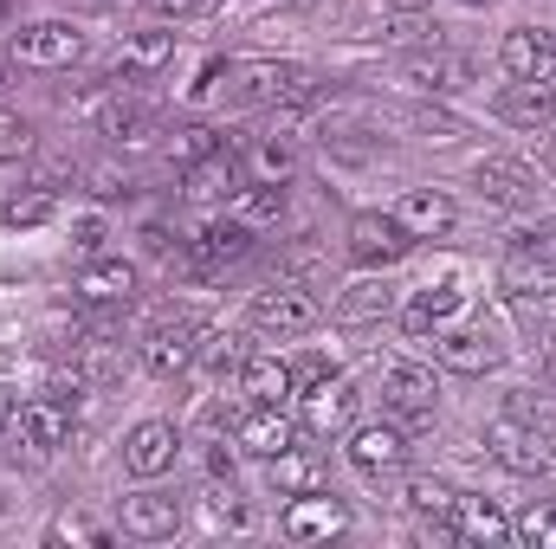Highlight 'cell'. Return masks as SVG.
Instances as JSON below:
<instances>
[{
    "label": "cell",
    "mask_w": 556,
    "mask_h": 549,
    "mask_svg": "<svg viewBox=\"0 0 556 549\" xmlns=\"http://www.w3.org/2000/svg\"><path fill=\"white\" fill-rule=\"evenodd\" d=\"M227 91L240 104H304L317 91V78L291 59H240V65H227Z\"/></svg>",
    "instance_id": "6da1fadb"
},
{
    "label": "cell",
    "mask_w": 556,
    "mask_h": 549,
    "mask_svg": "<svg viewBox=\"0 0 556 549\" xmlns=\"http://www.w3.org/2000/svg\"><path fill=\"white\" fill-rule=\"evenodd\" d=\"M317 317H324V304L298 278H278L266 291H253V304H247V323L260 336H304V330H317Z\"/></svg>",
    "instance_id": "7a4b0ae2"
},
{
    "label": "cell",
    "mask_w": 556,
    "mask_h": 549,
    "mask_svg": "<svg viewBox=\"0 0 556 549\" xmlns=\"http://www.w3.org/2000/svg\"><path fill=\"white\" fill-rule=\"evenodd\" d=\"M343 246H350V259H356L363 272H389V266H402V259L415 253V233H408L395 214H356Z\"/></svg>",
    "instance_id": "3957f363"
},
{
    "label": "cell",
    "mask_w": 556,
    "mask_h": 549,
    "mask_svg": "<svg viewBox=\"0 0 556 549\" xmlns=\"http://www.w3.org/2000/svg\"><path fill=\"white\" fill-rule=\"evenodd\" d=\"M433 343V362L440 369H459V375H485V369H498L505 362V343L485 330V323H440V330H427Z\"/></svg>",
    "instance_id": "277c9868"
},
{
    "label": "cell",
    "mask_w": 556,
    "mask_h": 549,
    "mask_svg": "<svg viewBox=\"0 0 556 549\" xmlns=\"http://www.w3.org/2000/svg\"><path fill=\"white\" fill-rule=\"evenodd\" d=\"M253 253V227L240 220V214H227V220H207L194 240H188V272L194 278H220L227 266H240Z\"/></svg>",
    "instance_id": "5b68a950"
},
{
    "label": "cell",
    "mask_w": 556,
    "mask_h": 549,
    "mask_svg": "<svg viewBox=\"0 0 556 549\" xmlns=\"http://www.w3.org/2000/svg\"><path fill=\"white\" fill-rule=\"evenodd\" d=\"M382 408L395 413V420H433L440 408V382H433V369H420V362H382Z\"/></svg>",
    "instance_id": "8992f818"
},
{
    "label": "cell",
    "mask_w": 556,
    "mask_h": 549,
    "mask_svg": "<svg viewBox=\"0 0 556 549\" xmlns=\"http://www.w3.org/2000/svg\"><path fill=\"white\" fill-rule=\"evenodd\" d=\"M194 349H201V323H188V317H162V323H149V336H142V369L168 382V375L194 369Z\"/></svg>",
    "instance_id": "52a82bcc"
},
{
    "label": "cell",
    "mask_w": 556,
    "mask_h": 549,
    "mask_svg": "<svg viewBox=\"0 0 556 549\" xmlns=\"http://www.w3.org/2000/svg\"><path fill=\"white\" fill-rule=\"evenodd\" d=\"M298 439H304V426L285 408H266V401H253V408L233 420V446L253 452V459H278V452H291Z\"/></svg>",
    "instance_id": "ba28073f"
},
{
    "label": "cell",
    "mask_w": 556,
    "mask_h": 549,
    "mask_svg": "<svg viewBox=\"0 0 556 549\" xmlns=\"http://www.w3.org/2000/svg\"><path fill=\"white\" fill-rule=\"evenodd\" d=\"M498 65L518 85H556V33H544V26H511L505 46H498Z\"/></svg>",
    "instance_id": "9c48e42d"
},
{
    "label": "cell",
    "mask_w": 556,
    "mask_h": 549,
    "mask_svg": "<svg viewBox=\"0 0 556 549\" xmlns=\"http://www.w3.org/2000/svg\"><path fill=\"white\" fill-rule=\"evenodd\" d=\"M13 52L26 65H72V59H85V26L78 20H33L13 33Z\"/></svg>",
    "instance_id": "30bf717a"
},
{
    "label": "cell",
    "mask_w": 556,
    "mask_h": 549,
    "mask_svg": "<svg viewBox=\"0 0 556 549\" xmlns=\"http://www.w3.org/2000/svg\"><path fill=\"white\" fill-rule=\"evenodd\" d=\"M343 452H350V465H356L363 478H382V472H402V465H408V433L389 426V420H376V426H356Z\"/></svg>",
    "instance_id": "8fae6325"
},
{
    "label": "cell",
    "mask_w": 556,
    "mask_h": 549,
    "mask_svg": "<svg viewBox=\"0 0 556 549\" xmlns=\"http://www.w3.org/2000/svg\"><path fill=\"white\" fill-rule=\"evenodd\" d=\"M350 524V511L330 498V491H298L285 511H278V531L291 537V544H317V537H337Z\"/></svg>",
    "instance_id": "7c38bea8"
},
{
    "label": "cell",
    "mask_w": 556,
    "mask_h": 549,
    "mask_svg": "<svg viewBox=\"0 0 556 549\" xmlns=\"http://www.w3.org/2000/svg\"><path fill=\"white\" fill-rule=\"evenodd\" d=\"M175 452H181L175 420H137L130 439H124V465H130V478H162V472L175 465Z\"/></svg>",
    "instance_id": "4fadbf2b"
},
{
    "label": "cell",
    "mask_w": 556,
    "mask_h": 549,
    "mask_svg": "<svg viewBox=\"0 0 556 549\" xmlns=\"http://www.w3.org/2000/svg\"><path fill=\"white\" fill-rule=\"evenodd\" d=\"M485 452H492L505 472H544V465H551L544 433L525 426V420H492V426H485Z\"/></svg>",
    "instance_id": "5bb4252c"
},
{
    "label": "cell",
    "mask_w": 556,
    "mask_h": 549,
    "mask_svg": "<svg viewBox=\"0 0 556 549\" xmlns=\"http://www.w3.org/2000/svg\"><path fill=\"white\" fill-rule=\"evenodd\" d=\"M298 401H304V426L311 433H330V426H350V413H356V382H343V375H324V382H311V388H298Z\"/></svg>",
    "instance_id": "9a60e30c"
},
{
    "label": "cell",
    "mask_w": 556,
    "mask_h": 549,
    "mask_svg": "<svg viewBox=\"0 0 556 549\" xmlns=\"http://www.w3.org/2000/svg\"><path fill=\"white\" fill-rule=\"evenodd\" d=\"M78 297H85V304H104V310L130 304V297H137V266H130V259H85Z\"/></svg>",
    "instance_id": "2e32d148"
},
{
    "label": "cell",
    "mask_w": 556,
    "mask_h": 549,
    "mask_svg": "<svg viewBox=\"0 0 556 549\" xmlns=\"http://www.w3.org/2000/svg\"><path fill=\"white\" fill-rule=\"evenodd\" d=\"M395 220L415 233V240H433V233H453V220H459V207L440 194V188H408L402 201H395Z\"/></svg>",
    "instance_id": "e0dca14e"
},
{
    "label": "cell",
    "mask_w": 556,
    "mask_h": 549,
    "mask_svg": "<svg viewBox=\"0 0 556 549\" xmlns=\"http://www.w3.org/2000/svg\"><path fill=\"white\" fill-rule=\"evenodd\" d=\"M13 439H26L33 452H59V446L72 439V413L59 408L52 395H39V401H26V408H20V426H13Z\"/></svg>",
    "instance_id": "ac0fdd59"
},
{
    "label": "cell",
    "mask_w": 556,
    "mask_h": 549,
    "mask_svg": "<svg viewBox=\"0 0 556 549\" xmlns=\"http://www.w3.org/2000/svg\"><path fill=\"white\" fill-rule=\"evenodd\" d=\"M124 531L142 537V544L175 537V531H181V505H175V498H162V491H137V498H124Z\"/></svg>",
    "instance_id": "d6986e66"
},
{
    "label": "cell",
    "mask_w": 556,
    "mask_h": 549,
    "mask_svg": "<svg viewBox=\"0 0 556 549\" xmlns=\"http://www.w3.org/2000/svg\"><path fill=\"white\" fill-rule=\"evenodd\" d=\"M240 388H247L253 401H266V408H285V401L298 395V375H291V362H278V356H247V362H240Z\"/></svg>",
    "instance_id": "ffe728a7"
},
{
    "label": "cell",
    "mask_w": 556,
    "mask_h": 549,
    "mask_svg": "<svg viewBox=\"0 0 556 549\" xmlns=\"http://www.w3.org/2000/svg\"><path fill=\"white\" fill-rule=\"evenodd\" d=\"M498 117L505 124H518V130H544L556 117V85H505V98H498Z\"/></svg>",
    "instance_id": "44dd1931"
},
{
    "label": "cell",
    "mask_w": 556,
    "mask_h": 549,
    "mask_svg": "<svg viewBox=\"0 0 556 549\" xmlns=\"http://www.w3.org/2000/svg\"><path fill=\"white\" fill-rule=\"evenodd\" d=\"M273 465V491L278 498H298V491H324V459L298 439L291 452H278V459H266Z\"/></svg>",
    "instance_id": "7402d4cb"
},
{
    "label": "cell",
    "mask_w": 556,
    "mask_h": 549,
    "mask_svg": "<svg viewBox=\"0 0 556 549\" xmlns=\"http://www.w3.org/2000/svg\"><path fill=\"white\" fill-rule=\"evenodd\" d=\"M472 181H479V194H485L492 207H525V201H531V175H525L518 162H479Z\"/></svg>",
    "instance_id": "603a6c76"
},
{
    "label": "cell",
    "mask_w": 556,
    "mask_h": 549,
    "mask_svg": "<svg viewBox=\"0 0 556 549\" xmlns=\"http://www.w3.org/2000/svg\"><path fill=\"white\" fill-rule=\"evenodd\" d=\"M188 194H194V201H227V194H240V162H233L227 149H214L207 162L188 168Z\"/></svg>",
    "instance_id": "cb8c5ba5"
},
{
    "label": "cell",
    "mask_w": 556,
    "mask_h": 549,
    "mask_svg": "<svg viewBox=\"0 0 556 549\" xmlns=\"http://www.w3.org/2000/svg\"><path fill=\"white\" fill-rule=\"evenodd\" d=\"M453 524H459V537H472V544H505V537H511V518H505L492 498H459V505H453Z\"/></svg>",
    "instance_id": "d4e9b609"
},
{
    "label": "cell",
    "mask_w": 556,
    "mask_h": 549,
    "mask_svg": "<svg viewBox=\"0 0 556 549\" xmlns=\"http://www.w3.org/2000/svg\"><path fill=\"white\" fill-rule=\"evenodd\" d=\"M453 310H459V291H453V284H427V291H415V297H408L402 323H408V336H427V330H440Z\"/></svg>",
    "instance_id": "484cf974"
},
{
    "label": "cell",
    "mask_w": 556,
    "mask_h": 549,
    "mask_svg": "<svg viewBox=\"0 0 556 549\" xmlns=\"http://www.w3.org/2000/svg\"><path fill=\"white\" fill-rule=\"evenodd\" d=\"M505 291H511V297H556V259L511 253V259H505Z\"/></svg>",
    "instance_id": "4316f807"
},
{
    "label": "cell",
    "mask_w": 556,
    "mask_h": 549,
    "mask_svg": "<svg viewBox=\"0 0 556 549\" xmlns=\"http://www.w3.org/2000/svg\"><path fill=\"white\" fill-rule=\"evenodd\" d=\"M168 59H175V33H142V39H130L117 52V72L124 78H142V72H162Z\"/></svg>",
    "instance_id": "83f0119b"
},
{
    "label": "cell",
    "mask_w": 556,
    "mask_h": 549,
    "mask_svg": "<svg viewBox=\"0 0 556 549\" xmlns=\"http://www.w3.org/2000/svg\"><path fill=\"white\" fill-rule=\"evenodd\" d=\"M142 130H149V111H142L137 98H124V91H117V98H104V104H98V137L130 142V137H142Z\"/></svg>",
    "instance_id": "f1b7e54d"
},
{
    "label": "cell",
    "mask_w": 556,
    "mask_h": 549,
    "mask_svg": "<svg viewBox=\"0 0 556 549\" xmlns=\"http://www.w3.org/2000/svg\"><path fill=\"white\" fill-rule=\"evenodd\" d=\"M408 78H415L420 91H459V85H472V65L433 52V59H408Z\"/></svg>",
    "instance_id": "f546056e"
},
{
    "label": "cell",
    "mask_w": 556,
    "mask_h": 549,
    "mask_svg": "<svg viewBox=\"0 0 556 549\" xmlns=\"http://www.w3.org/2000/svg\"><path fill=\"white\" fill-rule=\"evenodd\" d=\"M247 227H273L278 214H285V188L278 181H253V188H240V207H233Z\"/></svg>",
    "instance_id": "4dcf8cb0"
},
{
    "label": "cell",
    "mask_w": 556,
    "mask_h": 549,
    "mask_svg": "<svg viewBox=\"0 0 556 549\" xmlns=\"http://www.w3.org/2000/svg\"><path fill=\"white\" fill-rule=\"evenodd\" d=\"M52 214H59L52 188H33V194H13V201H0V227H46Z\"/></svg>",
    "instance_id": "1f68e13d"
},
{
    "label": "cell",
    "mask_w": 556,
    "mask_h": 549,
    "mask_svg": "<svg viewBox=\"0 0 556 549\" xmlns=\"http://www.w3.org/2000/svg\"><path fill=\"white\" fill-rule=\"evenodd\" d=\"M389 304H395V291H389L382 278H363V284H350V291H343V304H337V310H343V317H356V323H369V317H382Z\"/></svg>",
    "instance_id": "d6a6232c"
},
{
    "label": "cell",
    "mask_w": 556,
    "mask_h": 549,
    "mask_svg": "<svg viewBox=\"0 0 556 549\" xmlns=\"http://www.w3.org/2000/svg\"><path fill=\"white\" fill-rule=\"evenodd\" d=\"M201 498H207V518H214V524H227V531H247V524H253V511H247V498L233 491V478H227V485H207Z\"/></svg>",
    "instance_id": "836d02e7"
},
{
    "label": "cell",
    "mask_w": 556,
    "mask_h": 549,
    "mask_svg": "<svg viewBox=\"0 0 556 549\" xmlns=\"http://www.w3.org/2000/svg\"><path fill=\"white\" fill-rule=\"evenodd\" d=\"M511 537L531 549H556V505H531L525 518H511Z\"/></svg>",
    "instance_id": "e575fe53"
},
{
    "label": "cell",
    "mask_w": 556,
    "mask_h": 549,
    "mask_svg": "<svg viewBox=\"0 0 556 549\" xmlns=\"http://www.w3.org/2000/svg\"><path fill=\"white\" fill-rule=\"evenodd\" d=\"M408 505H415L420 518H453L459 491H453V485H440V478H415V485H408Z\"/></svg>",
    "instance_id": "d590c367"
},
{
    "label": "cell",
    "mask_w": 556,
    "mask_h": 549,
    "mask_svg": "<svg viewBox=\"0 0 556 549\" xmlns=\"http://www.w3.org/2000/svg\"><path fill=\"white\" fill-rule=\"evenodd\" d=\"M214 149H227V142H220V130L194 124V130H181V137H175V162H181V168H194V162H207Z\"/></svg>",
    "instance_id": "8d00e7d4"
},
{
    "label": "cell",
    "mask_w": 556,
    "mask_h": 549,
    "mask_svg": "<svg viewBox=\"0 0 556 549\" xmlns=\"http://www.w3.org/2000/svg\"><path fill=\"white\" fill-rule=\"evenodd\" d=\"M511 253H538V259H556V214H551V220H538V227H525V233L511 240Z\"/></svg>",
    "instance_id": "74e56055"
},
{
    "label": "cell",
    "mask_w": 556,
    "mask_h": 549,
    "mask_svg": "<svg viewBox=\"0 0 556 549\" xmlns=\"http://www.w3.org/2000/svg\"><path fill=\"white\" fill-rule=\"evenodd\" d=\"M194 362H207V369H233V336H227V330H201Z\"/></svg>",
    "instance_id": "f35d334b"
},
{
    "label": "cell",
    "mask_w": 556,
    "mask_h": 549,
    "mask_svg": "<svg viewBox=\"0 0 556 549\" xmlns=\"http://www.w3.org/2000/svg\"><path fill=\"white\" fill-rule=\"evenodd\" d=\"M260 162H266V175H278V181H285V175L298 168V149H291V137H266V142H260Z\"/></svg>",
    "instance_id": "ab89813d"
},
{
    "label": "cell",
    "mask_w": 556,
    "mask_h": 549,
    "mask_svg": "<svg viewBox=\"0 0 556 549\" xmlns=\"http://www.w3.org/2000/svg\"><path fill=\"white\" fill-rule=\"evenodd\" d=\"M26 149H33V130L13 124V117H0V162H13V155H26Z\"/></svg>",
    "instance_id": "60d3db41"
},
{
    "label": "cell",
    "mask_w": 556,
    "mask_h": 549,
    "mask_svg": "<svg viewBox=\"0 0 556 549\" xmlns=\"http://www.w3.org/2000/svg\"><path fill=\"white\" fill-rule=\"evenodd\" d=\"M291 375H298V388H311V382L330 375V356H304V362H291Z\"/></svg>",
    "instance_id": "b9f144b4"
},
{
    "label": "cell",
    "mask_w": 556,
    "mask_h": 549,
    "mask_svg": "<svg viewBox=\"0 0 556 549\" xmlns=\"http://www.w3.org/2000/svg\"><path fill=\"white\" fill-rule=\"evenodd\" d=\"M98 246H104V220H85V227H78V253L98 259Z\"/></svg>",
    "instance_id": "7bdbcfd3"
},
{
    "label": "cell",
    "mask_w": 556,
    "mask_h": 549,
    "mask_svg": "<svg viewBox=\"0 0 556 549\" xmlns=\"http://www.w3.org/2000/svg\"><path fill=\"white\" fill-rule=\"evenodd\" d=\"M207 472H214V478H233V452H227V446H214V452H207Z\"/></svg>",
    "instance_id": "ee69618b"
},
{
    "label": "cell",
    "mask_w": 556,
    "mask_h": 549,
    "mask_svg": "<svg viewBox=\"0 0 556 549\" xmlns=\"http://www.w3.org/2000/svg\"><path fill=\"white\" fill-rule=\"evenodd\" d=\"M149 13H188V7H201V0H142Z\"/></svg>",
    "instance_id": "f6af8a7d"
},
{
    "label": "cell",
    "mask_w": 556,
    "mask_h": 549,
    "mask_svg": "<svg viewBox=\"0 0 556 549\" xmlns=\"http://www.w3.org/2000/svg\"><path fill=\"white\" fill-rule=\"evenodd\" d=\"M544 175H551V181H556V137L544 142Z\"/></svg>",
    "instance_id": "bcb514c9"
},
{
    "label": "cell",
    "mask_w": 556,
    "mask_h": 549,
    "mask_svg": "<svg viewBox=\"0 0 556 549\" xmlns=\"http://www.w3.org/2000/svg\"><path fill=\"white\" fill-rule=\"evenodd\" d=\"M389 7H395V13H420V7H427V0H389Z\"/></svg>",
    "instance_id": "7dc6e473"
},
{
    "label": "cell",
    "mask_w": 556,
    "mask_h": 549,
    "mask_svg": "<svg viewBox=\"0 0 556 549\" xmlns=\"http://www.w3.org/2000/svg\"><path fill=\"white\" fill-rule=\"evenodd\" d=\"M466 7H485V0H466Z\"/></svg>",
    "instance_id": "c3c4849f"
},
{
    "label": "cell",
    "mask_w": 556,
    "mask_h": 549,
    "mask_svg": "<svg viewBox=\"0 0 556 549\" xmlns=\"http://www.w3.org/2000/svg\"><path fill=\"white\" fill-rule=\"evenodd\" d=\"M551 375H556V356H551Z\"/></svg>",
    "instance_id": "681fc988"
}]
</instances>
